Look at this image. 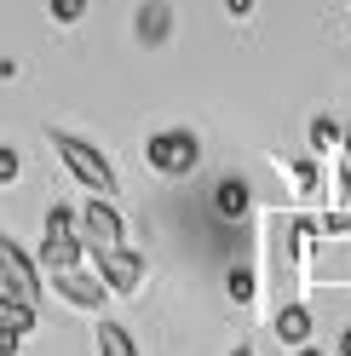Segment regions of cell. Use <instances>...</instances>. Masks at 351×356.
Here are the masks:
<instances>
[{"label":"cell","mask_w":351,"mask_h":356,"mask_svg":"<svg viewBox=\"0 0 351 356\" xmlns=\"http://www.w3.org/2000/svg\"><path fill=\"white\" fill-rule=\"evenodd\" d=\"M248 178H219V190H213V207H219V218H242L248 213Z\"/></svg>","instance_id":"obj_9"},{"label":"cell","mask_w":351,"mask_h":356,"mask_svg":"<svg viewBox=\"0 0 351 356\" xmlns=\"http://www.w3.org/2000/svg\"><path fill=\"white\" fill-rule=\"evenodd\" d=\"M299 356H322V350H317V345H299Z\"/></svg>","instance_id":"obj_24"},{"label":"cell","mask_w":351,"mask_h":356,"mask_svg":"<svg viewBox=\"0 0 351 356\" xmlns=\"http://www.w3.org/2000/svg\"><path fill=\"white\" fill-rule=\"evenodd\" d=\"M340 149H345V161H351V121H345V138H340Z\"/></svg>","instance_id":"obj_22"},{"label":"cell","mask_w":351,"mask_h":356,"mask_svg":"<svg viewBox=\"0 0 351 356\" xmlns=\"http://www.w3.org/2000/svg\"><path fill=\"white\" fill-rule=\"evenodd\" d=\"M340 202H345V207H351V161H345V167H340Z\"/></svg>","instance_id":"obj_19"},{"label":"cell","mask_w":351,"mask_h":356,"mask_svg":"<svg viewBox=\"0 0 351 356\" xmlns=\"http://www.w3.org/2000/svg\"><path fill=\"white\" fill-rule=\"evenodd\" d=\"M0 259L12 264V276H17V293H24L29 305H40V264H35L24 248H17L12 236H0Z\"/></svg>","instance_id":"obj_7"},{"label":"cell","mask_w":351,"mask_h":356,"mask_svg":"<svg viewBox=\"0 0 351 356\" xmlns=\"http://www.w3.org/2000/svg\"><path fill=\"white\" fill-rule=\"evenodd\" d=\"M52 149L63 155V167H70V178H75L81 190H93V195H116V167L104 161V149H98V144L75 138V132H52Z\"/></svg>","instance_id":"obj_1"},{"label":"cell","mask_w":351,"mask_h":356,"mask_svg":"<svg viewBox=\"0 0 351 356\" xmlns=\"http://www.w3.org/2000/svg\"><path fill=\"white\" fill-rule=\"evenodd\" d=\"M231 356H254V345H236V350H231Z\"/></svg>","instance_id":"obj_23"},{"label":"cell","mask_w":351,"mask_h":356,"mask_svg":"<svg viewBox=\"0 0 351 356\" xmlns=\"http://www.w3.org/2000/svg\"><path fill=\"white\" fill-rule=\"evenodd\" d=\"M340 356H351V327H345V333H340Z\"/></svg>","instance_id":"obj_21"},{"label":"cell","mask_w":351,"mask_h":356,"mask_svg":"<svg viewBox=\"0 0 351 356\" xmlns=\"http://www.w3.org/2000/svg\"><path fill=\"white\" fill-rule=\"evenodd\" d=\"M17 345H24V333H12V327H0V356H17Z\"/></svg>","instance_id":"obj_18"},{"label":"cell","mask_w":351,"mask_h":356,"mask_svg":"<svg viewBox=\"0 0 351 356\" xmlns=\"http://www.w3.org/2000/svg\"><path fill=\"white\" fill-rule=\"evenodd\" d=\"M52 287H58V293L70 299L75 310H98L104 293H109V282L93 276V270H81V264H75V270H52Z\"/></svg>","instance_id":"obj_5"},{"label":"cell","mask_w":351,"mask_h":356,"mask_svg":"<svg viewBox=\"0 0 351 356\" xmlns=\"http://www.w3.org/2000/svg\"><path fill=\"white\" fill-rule=\"evenodd\" d=\"M340 138H345V127H340V121H328V115H317V121H311V149H317V155H328Z\"/></svg>","instance_id":"obj_13"},{"label":"cell","mask_w":351,"mask_h":356,"mask_svg":"<svg viewBox=\"0 0 351 356\" xmlns=\"http://www.w3.org/2000/svg\"><path fill=\"white\" fill-rule=\"evenodd\" d=\"M271 333H276L282 345H305V339H311V310H305V305H276Z\"/></svg>","instance_id":"obj_8"},{"label":"cell","mask_w":351,"mask_h":356,"mask_svg":"<svg viewBox=\"0 0 351 356\" xmlns=\"http://www.w3.org/2000/svg\"><path fill=\"white\" fill-rule=\"evenodd\" d=\"M288 172H294V184H299V190H317V167H311V161H294Z\"/></svg>","instance_id":"obj_17"},{"label":"cell","mask_w":351,"mask_h":356,"mask_svg":"<svg viewBox=\"0 0 351 356\" xmlns=\"http://www.w3.org/2000/svg\"><path fill=\"white\" fill-rule=\"evenodd\" d=\"M81 259H86V236L81 230H47L40 236V264H47V270H75Z\"/></svg>","instance_id":"obj_6"},{"label":"cell","mask_w":351,"mask_h":356,"mask_svg":"<svg viewBox=\"0 0 351 356\" xmlns=\"http://www.w3.org/2000/svg\"><path fill=\"white\" fill-rule=\"evenodd\" d=\"M98 356H139V345L121 322H98Z\"/></svg>","instance_id":"obj_11"},{"label":"cell","mask_w":351,"mask_h":356,"mask_svg":"<svg viewBox=\"0 0 351 356\" xmlns=\"http://www.w3.org/2000/svg\"><path fill=\"white\" fill-rule=\"evenodd\" d=\"M12 178H17V149L0 144V184H12Z\"/></svg>","instance_id":"obj_16"},{"label":"cell","mask_w":351,"mask_h":356,"mask_svg":"<svg viewBox=\"0 0 351 356\" xmlns=\"http://www.w3.org/2000/svg\"><path fill=\"white\" fill-rule=\"evenodd\" d=\"M47 6H52L58 24H81V17H86V0H47Z\"/></svg>","instance_id":"obj_15"},{"label":"cell","mask_w":351,"mask_h":356,"mask_svg":"<svg viewBox=\"0 0 351 356\" xmlns=\"http://www.w3.org/2000/svg\"><path fill=\"white\" fill-rule=\"evenodd\" d=\"M225 293H231L236 305H254V293H259V276L248 270V264H231V276H225Z\"/></svg>","instance_id":"obj_12"},{"label":"cell","mask_w":351,"mask_h":356,"mask_svg":"<svg viewBox=\"0 0 351 356\" xmlns=\"http://www.w3.org/2000/svg\"><path fill=\"white\" fill-rule=\"evenodd\" d=\"M93 259H98V276L109 282V293H139L144 287V259L133 248H104Z\"/></svg>","instance_id":"obj_4"},{"label":"cell","mask_w":351,"mask_h":356,"mask_svg":"<svg viewBox=\"0 0 351 356\" xmlns=\"http://www.w3.org/2000/svg\"><path fill=\"white\" fill-rule=\"evenodd\" d=\"M35 322H40V305H29V299H0V327L29 333Z\"/></svg>","instance_id":"obj_10"},{"label":"cell","mask_w":351,"mask_h":356,"mask_svg":"<svg viewBox=\"0 0 351 356\" xmlns=\"http://www.w3.org/2000/svg\"><path fill=\"white\" fill-rule=\"evenodd\" d=\"M144 161L156 167L162 178H190V172H196V161H202V144H196V132L167 127V132H156V138L144 144Z\"/></svg>","instance_id":"obj_2"},{"label":"cell","mask_w":351,"mask_h":356,"mask_svg":"<svg viewBox=\"0 0 351 356\" xmlns=\"http://www.w3.org/2000/svg\"><path fill=\"white\" fill-rule=\"evenodd\" d=\"M81 236H86V253L127 248V225H121V213L109 207V195H93V202L81 207Z\"/></svg>","instance_id":"obj_3"},{"label":"cell","mask_w":351,"mask_h":356,"mask_svg":"<svg viewBox=\"0 0 351 356\" xmlns=\"http://www.w3.org/2000/svg\"><path fill=\"white\" fill-rule=\"evenodd\" d=\"M225 12H231V17H248V12H254V0H225Z\"/></svg>","instance_id":"obj_20"},{"label":"cell","mask_w":351,"mask_h":356,"mask_svg":"<svg viewBox=\"0 0 351 356\" xmlns=\"http://www.w3.org/2000/svg\"><path fill=\"white\" fill-rule=\"evenodd\" d=\"M139 35H144V40H162V35H167V6H162V0H150V6H144Z\"/></svg>","instance_id":"obj_14"}]
</instances>
